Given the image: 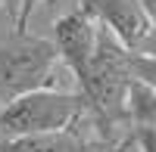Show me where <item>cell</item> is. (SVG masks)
I'll list each match as a JSON object with an SVG mask.
<instances>
[{
	"instance_id": "cell-1",
	"label": "cell",
	"mask_w": 156,
	"mask_h": 152,
	"mask_svg": "<svg viewBox=\"0 0 156 152\" xmlns=\"http://www.w3.org/2000/svg\"><path fill=\"white\" fill-rule=\"evenodd\" d=\"M87 112L90 106L78 90L44 87V90L22 93L0 106V140L66 131L72 124H78Z\"/></svg>"
},
{
	"instance_id": "cell-2",
	"label": "cell",
	"mask_w": 156,
	"mask_h": 152,
	"mask_svg": "<svg viewBox=\"0 0 156 152\" xmlns=\"http://www.w3.org/2000/svg\"><path fill=\"white\" fill-rule=\"evenodd\" d=\"M59 65L62 62L50 37L12 28L0 41V106L22 93L56 87Z\"/></svg>"
},
{
	"instance_id": "cell-3",
	"label": "cell",
	"mask_w": 156,
	"mask_h": 152,
	"mask_svg": "<svg viewBox=\"0 0 156 152\" xmlns=\"http://www.w3.org/2000/svg\"><path fill=\"white\" fill-rule=\"evenodd\" d=\"M78 9L109 31L131 56L156 53V28L150 25L140 0H78Z\"/></svg>"
},
{
	"instance_id": "cell-4",
	"label": "cell",
	"mask_w": 156,
	"mask_h": 152,
	"mask_svg": "<svg viewBox=\"0 0 156 152\" xmlns=\"http://www.w3.org/2000/svg\"><path fill=\"white\" fill-rule=\"evenodd\" d=\"M128 134H112L97 121L94 112L56 134H37V137H16L0 140V152H112Z\"/></svg>"
},
{
	"instance_id": "cell-5",
	"label": "cell",
	"mask_w": 156,
	"mask_h": 152,
	"mask_svg": "<svg viewBox=\"0 0 156 152\" xmlns=\"http://www.w3.org/2000/svg\"><path fill=\"white\" fill-rule=\"evenodd\" d=\"M50 41H53L56 53H59V62L66 65V71L78 84L84 78L90 59H94V50H97V41H100V25L84 9L75 6L53 22V37Z\"/></svg>"
},
{
	"instance_id": "cell-6",
	"label": "cell",
	"mask_w": 156,
	"mask_h": 152,
	"mask_svg": "<svg viewBox=\"0 0 156 152\" xmlns=\"http://www.w3.org/2000/svg\"><path fill=\"white\" fill-rule=\"evenodd\" d=\"M128 124L156 131V90L140 81H131L128 90Z\"/></svg>"
},
{
	"instance_id": "cell-7",
	"label": "cell",
	"mask_w": 156,
	"mask_h": 152,
	"mask_svg": "<svg viewBox=\"0 0 156 152\" xmlns=\"http://www.w3.org/2000/svg\"><path fill=\"white\" fill-rule=\"evenodd\" d=\"M131 74H134V81L156 90V53L153 56H131Z\"/></svg>"
},
{
	"instance_id": "cell-8",
	"label": "cell",
	"mask_w": 156,
	"mask_h": 152,
	"mask_svg": "<svg viewBox=\"0 0 156 152\" xmlns=\"http://www.w3.org/2000/svg\"><path fill=\"white\" fill-rule=\"evenodd\" d=\"M50 3H56V0H19V12H16V22H12V28H16V31H28L31 16H34L41 6H50Z\"/></svg>"
},
{
	"instance_id": "cell-9",
	"label": "cell",
	"mask_w": 156,
	"mask_h": 152,
	"mask_svg": "<svg viewBox=\"0 0 156 152\" xmlns=\"http://www.w3.org/2000/svg\"><path fill=\"white\" fill-rule=\"evenodd\" d=\"M131 137H134L137 152H156V131H150V127H131Z\"/></svg>"
},
{
	"instance_id": "cell-10",
	"label": "cell",
	"mask_w": 156,
	"mask_h": 152,
	"mask_svg": "<svg viewBox=\"0 0 156 152\" xmlns=\"http://www.w3.org/2000/svg\"><path fill=\"white\" fill-rule=\"evenodd\" d=\"M0 9L6 12V16L16 22V12H19V0H0Z\"/></svg>"
},
{
	"instance_id": "cell-11",
	"label": "cell",
	"mask_w": 156,
	"mask_h": 152,
	"mask_svg": "<svg viewBox=\"0 0 156 152\" xmlns=\"http://www.w3.org/2000/svg\"><path fill=\"white\" fill-rule=\"evenodd\" d=\"M140 6H144V12H147V19H150V25L156 28V0H140Z\"/></svg>"
},
{
	"instance_id": "cell-12",
	"label": "cell",
	"mask_w": 156,
	"mask_h": 152,
	"mask_svg": "<svg viewBox=\"0 0 156 152\" xmlns=\"http://www.w3.org/2000/svg\"><path fill=\"white\" fill-rule=\"evenodd\" d=\"M112 152H137V146H134V137H131V134H128V137H125V140H122L119 146H115Z\"/></svg>"
},
{
	"instance_id": "cell-13",
	"label": "cell",
	"mask_w": 156,
	"mask_h": 152,
	"mask_svg": "<svg viewBox=\"0 0 156 152\" xmlns=\"http://www.w3.org/2000/svg\"><path fill=\"white\" fill-rule=\"evenodd\" d=\"M0 16H6V12H3V9H0ZM3 37H6V34H0V41H3Z\"/></svg>"
}]
</instances>
